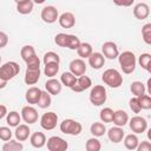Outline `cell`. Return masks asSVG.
<instances>
[{
  "instance_id": "obj_10",
  "label": "cell",
  "mask_w": 151,
  "mask_h": 151,
  "mask_svg": "<svg viewBox=\"0 0 151 151\" xmlns=\"http://www.w3.org/2000/svg\"><path fill=\"white\" fill-rule=\"evenodd\" d=\"M21 118L24 119L25 123L27 124H34L38 122L39 119V114H38V111L33 107V106H24L21 109Z\"/></svg>"
},
{
  "instance_id": "obj_14",
  "label": "cell",
  "mask_w": 151,
  "mask_h": 151,
  "mask_svg": "<svg viewBox=\"0 0 151 151\" xmlns=\"http://www.w3.org/2000/svg\"><path fill=\"white\" fill-rule=\"evenodd\" d=\"M40 67H27L26 72H25V83L27 85H34L38 83V80L40 79Z\"/></svg>"
},
{
  "instance_id": "obj_19",
  "label": "cell",
  "mask_w": 151,
  "mask_h": 151,
  "mask_svg": "<svg viewBox=\"0 0 151 151\" xmlns=\"http://www.w3.org/2000/svg\"><path fill=\"white\" fill-rule=\"evenodd\" d=\"M45 88H46V91H47L51 96H57V94H59V93L61 92L63 84H61L59 80H57V79H54V78H51V79H48V80L45 83Z\"/></svg>"
},
{
  "instance_id": "obj_6",
  "label": "cell",
  "mask_w": 151,
  "mask_h": 151,
  "mask_svg": "<svg viewBox=\"0 0 151 151\" xmlns=\"http://www.w3.org/2000/svg\"><path fill=\"white\" fill-rule=\"evenodd\" d=\"M46 145H47V150H50V151H65L68 147L67 142L59 136L50 137L46 140Z\"/></svg>"
},
{
  "instance_id": "obj_11",
  "label": "cell",
  "mask_w": 151,
  "mask_h": 151,
  "mask_svg": "<svg viewBox=\"0 0 151 151\" xmlns=\"http://www.w3.org/2000/svg\"><path fill=\"white\" fill-rule=\"evenodd\" d=\"M92 86V80L90 77L83 74L80 77H77V80L74 83V85L71 87V90L73 92H83L87 88H90Z\"/></svg>"
},
{
  "instance_id": "obj_15",
  "label": "cell",
  "mask_w": 151,
  "mask_h": 151,
  "mask_svg": "<svg viewBox=\"0 0 151 151\" xmlns=\"http://www.w3.org/2000/svg\"><path fill=\"white\" fill-rule=\"evenodd\" d=\"M88 59V64L93 70H100L104 65H105V57L103 55V53L99 52H92L91 55L87 58Z\"/></svg>"
},
{
  "instance_id": "obj_20",
  "label": "cell",
  "mask_w": 151,
  "mask_h": 151,
  "mask_svg": "<svg viewBox=\"0 0 151 151\" xmlns=\"http://www.w3.org/2000/svg\"><path fill=\"white\" fill-rule=\"evenodd\" d=\"M29 134H31V130H29L28 125H26V124H19L18 126H15L14 136H15L17 140L24 142V140L28 139Z\"/></svg>"
},
{
  "instance_id": "obj_53",
  "label": "cell",
  "mask_w": 151,
  "mask_h": 151,
  "mask_svg": "<svg viewBox=\"0 0 151 151\" xmlns=\"http://www.w3.org/2000/svg\"><path fill=\"white\" fill-rule=\"evenodd\" d=\"M0 64H1V55H0Z\"/></svg>"
},
{
  "instance_id": "obj_8",
  "label": "cell",
  "mask_w": 151,
  "mask_h": 151,
  "mask_svg": "<svg viewBox=\"0 0 151 151\" xmlns=\"http://www.w3.org/2000/svg\"><path fill=\"white\" fill-rule=\"evenodd\" d=\"M129 125H130L131 131H132L133 133H136V134H137V133H143V132H145L146 129H147V122H146V119L143 118V117H139V116L132 117V118L130 119Z\"/></svg>"
},
{
  "instance_id": "obj_18",
  "label": "cell",
  "mask_w": 151,
  "mask_h": 151,
  "mask_svg": "<svg viewBox=\"0 0 151 151\" xmlns=\"http://www.w3.org/2000/svg\"><path fill=\"white\" fill-rule=\"evenodd\" d=\"M133 15L138 20H144L150 15V7L145 2H139L133 8Z\"/></svg>"
},
{
  "instance_id": "obj_52",
  "label": "cell",
  "mask_w": 151,
  "mask_h": 151,
  "mask_svg": "<svg viewBox=\"0 0 151 151\" xmlns=\"http://www.w3.org/2000/svg\"><path fill=\"white\" fill-rule=\"evenodd\" d=\"M15 4H19V2H22V1H26V0H14Z\"/></svg>"
},
{
  "instance_id": "obj_16",
  "label": "cell",
  "mask_w": 151,
  "mask_h": 151,
  "mask_svg": "<svg viewBox=\"0 0 151 151\" xmlns=\"http://www.w3.org/2000/svg\"><path fill=\"white\" fill-rule=\"evenodd\" d=\"M58 21L63 28H72L76 25V17L72 12H64L58 18Z\"/></svg>"
},
{
  "instance_id": "obj_49",
  "label": "cell",
  "mask_w": 151,
  "mask_h": 151,
  "mask_svg": "<svg viewBox=\"0 0 151 151\" xmlns=\"http://www.w3.org/2000/svg\"><path fill=\"white\" fill-rule=\"evenodd\" d=\"M7 114V107L5 105H0V119H2Z\"/></svg>"
},
{
  "instance_id": "obj_47",
  "label": "cell",
  "mask_w": 151,
  "mask_h": 151,
  "mask_svg": "<svg viewBox=\"0 0 151 151\" xmlns=\"http://www.w3.org/2000/svg\"><path fill=\"white\" fill-rule=\"evenodd\" d=\"M133 2L134 0H113V4L120 7H130Z\"/></svg>"
},
{
  "instance_id": "obj_29",
  "label": "cell",
  "mask_w": 151,
  "mask_h": 151,
  "mask_svg": "<svg viewBox=\"0 0 151 151\" xmlns=\"http://www.w3.org/2000/svg\"><path fill=\"white\" fill-rule=\"evenodd\" d=\"M90 131H91V133L94 136V137H101V136H104L105 133H106V127H105V125L103 124V123H100V122H94L92 125H91V127H90Z\"/></svg>"
},
{
  "instance_id": "obj_30",
  "label": "cell",
  "mask_w": 151,
  "mask_h": 151,
  "mask_svg": "<svg viewBox=\"0 0 151 151\" xmlns=\"http://www.w3.org/2000/svg\"><path fill=\"white\" fill-rule=\"evenodd\" d=\"M20 120H21V116L19 114V112H17V111H11L9 113L7 112V114H6V122H7V124L9 126H12V127L18 126L20 124Z\"/></svg>"
},
{
  "instance_id": "obj_39",
  "label": "cell",
  "mask_w": 151,
  "mask_h": 151,
  "mask_svg": "<svg viewBox=\"0 0 151 151\" xmlns=\"http://www.w3.org/2000/svg\"><path fill=\"white\" fill-rule=\"evenodd\" d=\"M42 63H44V65L50 64V63H58V64H60V57L58 55V53L50 51V52H46L44 54Z\"/></svg>"
},
{
  "instance_id": "obj_3",
  "label": "cell",
  "mask_w": 151,
  "mask_h": 151,
  "mask_svg": "<svg viewBox=\"0 0 151 151\" xmlns=\"http://www.w3.org/2000/svg\"><path fill=\"white\" fill-rule=\"evenodd\" d=\"M90 101L94 106H101L107 99L106 88L103 85H94L90 91Z\"/></svg>"
},
{
  "instance_id": "obj_7",
  "label": "cell",
  "mask_w": 151,
  "mask_h": 151,
  "mask_svg": "<svg viewBox=\"0 0 151 151\" xmlns=\"http://www.w3.org/2000/svg\"><path fill=\"white\" fill-rule=\"evenodd\" d=\"M57 124H58V114L52 111L44 113L40 118V126L46 131L53 130L57 126Z\"/></svg>"
},
{
  "instance_id": "obj_44",
  "label": "cell",
  "mask_w": 151,
  "mask_h": 151,
  "mask_svg": "<svg viewBox=\"0 0 151 151\" xmlns=\"http://www.w3.org/2000/svg\"><path fill=\"white\" fill-rule=\"evenodd\" d=\"M66 37H67L66 33H58V34L54 37V42H55L58 46H60V47H65Z\"/></svg>"
},
{
  "instance_id": "obj_25",
  "label": "cell",
  "mask_w": 151,
  "mask_h": 151,
  "mask_svg": "<svg viewBox=\"0 0 151 151\" xmlns=\"http://www.w3.org/2000/svg\"><path fill=\"white\" fill-rule=\"evenodd\" d=\"M33 6H34V2L32 0H26V1L17 4V11L20 14L26 15V14H29L33 11Z\"/></svg>"
},
{
  "instance_id": "obj_1",
  "label": "cell",
  "mask_w": 151,
  "mask_h": 151,
  "mask_svg": "<svg viewBox=\"0 0 151 151\" xmlns=\"http://www.w3.org/2000/svg\"><path fill=\"white\" fill-rule=\"evenodd\" d=\"M117 58H118L120 68L125 74H131L134 72L136 65H137V59H136V55L133 52L124 51L120 54H118Z\"/></svg>"
},
{
  "instance_id": "obj_51",
  "label": "cell",
  "mask_w": 151,
  "mask_h": 151,
  "mask_svg": "<svg viewBox=\"0 0 151 151\" xmlns=\"http://www.w3.org/2000/svg\"><path fill=\"white\" fill-rule=\"evenodd\" d=\"M34 4H38V5H40V4H44L46 0H32Z\"/></svg>"
},
{
  "instance_id": "obj_41",
  "label": "cell",
  "mask_w": 151,
  "mask_h": 151,
  "mask_svg": "<svg viewBox=\"0 0 151 151\" xmlns=\"http://www.w3.org/2000/svg\"><path fill=\"white\" fill-rule=\"evenodd\" d=\"M142 37L146 45H151V24H145L142 27Z\"/></svg>"
},
{
  "instance_id": "obj_34",
  "label": "cell",
  "mask_w": 151,
  "mask_h": 151,
  "mask_svg": "<svg viewBox=\"0 0 151 151\" xmlns=\"http://www.w3.org/2000/svg\"><path fill=\"white\" fill-rule=\"evenodd\" d=\"M37 53H35V50H34V47L32 46V45H25V46H22L21 47V50H20V55H21V58H22V60L26 63L29 58H32L33 55H35Z\"/></svg>"
},
{
  "instance_id": "obj_27",
  "label": "cell",
  "mask_w": 151,
  "mask_h": 151,
  "mask_svg": "<svg viewBox=\"0 0 151 151\" xmlns=\"http://www.w3.org/2000/svg\"><path fill=\"white\" fill-rule=\"evenodd\" d=\"M76 80H77V77L72 73V72H64L63 74H61V77H60V83L64 85V86H66V87H68V88H71L73 85H74V83H76Z\"/></svg>"
},
{
  "instance_id": "obj_5",
  "label": "cell",
  "mask_w": 151,
  "mask_h": 151,
  "mask_svg": "<svg viewBox=\"0 0 151 151\" xmlns=\"http://www.w3.org/2000/svg\"><path fill=\"white\" fill-rule=\"evenodd\" d=\"M20 72V66L15 61H7L0 66V78L8 81Z\"/></svg>"
},
{
  "instance_id": "obj_28",
  "label": "cell",
  "mask_w": 151,
  "mask_h": 151,
  "mask_svg": "<svg viewBox=\"0 0 151 151\" xmlns=\"http://www.w3.org/2000/svg\"><path fill=\"white\" fill-rule=\"evenodd\" d=\"M138 63L143 70L146 72H151V54L150 53H142L138 58Z\"/></svg>"
},
{
  "instance_id": "obj_42",
  "label": "cell",
  "mask_w": 151,
  "mask_h": 151,
  "mask_svg": "<svg viewBox=\"0 0 151 151\" xmlns=\"http://www.w3.org/2000/svg\"><path fill=\"white\" fill-rule=\"evenodd\" d=\"M12 136H13V133H12V131H11L9 127H7V126H0V139L1 140L7 142V140L12 139Z\"/></svg>"
},
{
  "instance_id": "obj_46",
  "label": "cell",
  "mask_w": 151,
  "mask_h": 151,
  "mask_svg": "<svg viewBox=\"0 0 151 151\" xmlns=\"http://www.w3.org/2000/svg\"><path fill=\"white\" fill-rule=\"evenodd\" d=\"M136 150H138V151H150L151 150V144H150V142L144 140L142 143H138Z\"/></svg>"
},
{
  "instance_id": "obj_40",
  "label": "cell",
  "mask_w": 151,
  "mask_h": 151,
  "mask_svg": "<svg viewBox=\"0 0 151 151\" xmlns=\"http://www.w3.org/2000/svg\"><path fill=\"white\" fill-rule=\"evenodd\" d=\"M137 100L142 107V110H150L151 109V97L149 94H142L137 97Z\"/></svg>"
},
{
  "instance_id": "obj_2",
  "label": "cell",
  "mask_w": 151,
  "mask_h": 151,
  "mask_svg": "<svg viewBox=\"0 0 151 151\" xmlns=\"http://www.w3.org/2000/svg\"><path fill=\"white\" fill-rule=\"evenodd\" d=\"M101 80L107 86L112 88H117L123 84V76L116 68H107L101 74Z\"/></svg>"
},
{
  "instance_id": "obj_45",
  "label": "cell",
  "mask_w": 151,
  "mask_h": 151,
  "mask_svg": "<svg viewBox=\"0 0 151 151\" xmlns=\"http://www.w3.org/2000/svg\"><path fill=\"white\" fill-rule=\"evenodd\" d=\"M26 65H27V67H40V59H39V57L37 54L33 55L32 58H29L26 61Z\"/></svg>"
},
{
  "instance_id": "obj_17",
  "label": "cell",
  "mask_w": 151,
  "mask_h": 151,
  "mask_svg": "<svg viewBox=\"0 0 151 151\" xmlns=\"http://www.w3.org/2000/svg\"><path fill=\"white\" fill-rule=\"evenodd\" d=\"M125 133H124V130L122 126H113L111 129L107 130V137L112 142V143H120L123 142V138H124Z\"/></svg>"
},
{
  "instance_id": "obj_4",
  "label": "cell",
  "mask_w": 151,
  "mask_h": 151,
  "mask_svg": "<svg viewBox=\"0 0 151 151\" xmlns=\"http://www.w3.org/2000/svg\"><path fill=\"white\" fill-rule=\"evenodd\" d=\"M59 127L63 133L70 136H78L83 131V125L74 119H64Z\"/></svg>"
},
{
  "instance_id": "obj_33",
  "label": "cell",
  "mask_w": 151,
  "mask_h": 151,
  "mask_svg": "<svg viewBox=\"0 0 151 151\" xmlns=\"http://www.w3.org/2000/svg\"><path fill=\"white\" fill-rule=\"evenodd\" d=\"M80 39L74 35V34H67L66 37V44H65V47L72 50V51H76L78 48V46L80 45Z\"/></svg>"
},
{
  "instance_id": "obj_13",
  "label": "cell",
  "mask_w": 151,
  "mask_h": 151,
  "mask_svg": "<svg viewBox=\"0 0 151 151\" xmlns=\"http://www.w3.org/2000/svg\"><path fill=\"white\" fill-rule=\"evenodd\" d=\"M68 67H70V72H72L76 77H80V76L85 74V72H86V64H85L84 59H81V58L73 59L70 63Z\"/></svg>"
},
{
  "instance_id": "obj_31",
  "label": "cell",
  "mask_w": 151,
  "mask_h": 151,
  "mask_svg": "<svg viewBox=\"0 0 151 151\" xmlns=\"http://www.w3.org/2000/svg\"><path fill=\"white\" fill-rule=\"evenodd\" d=\"M51 103H52V98H51V94L47 92V91H41V94H40V98L38 100V106L40 109H47L51 106Z\"/></svg>"
},
{
  "instance_id": "obj_12",
  "label": "cell",
  "mask_w": 151,
  "mask_h": 151,
  "mask_svg": "<svg viewBox=\"0 0 151 151\" xmlns=\"http://www.w3.org/2000/svg\"><path fill=\"white\" fill-rule=\"evenodd\" d=\"M101 51H103V55L107 59H116L119 54V51H118V46L116 45V42L113 41H106L101 46Z\"/></svg>"
},
{
  "instance_id": "obj_21",
  "label": "cell",
  "mask_w": 151,
  "mask_h": 151,
  "mask_svg": "<svg viewBox=\"0 0 151 151\" xmlns=\"http://www.w3.org/2000/svg\"><path fill=\"white\" fill-rule=\"evenodd\" d=\"M40 94H41V90L37 86H32L26 91L25 99L28 104H37L40 98Z\"/></svg>"
},
{
  "instance_id": "obj_38",
  "label": "cell",
  "mask_w": 151,
  "mask_h": 151,
  "mask_svg": "<svg viewBox=\"0 0 151 151\" xmlns=\"http://www.w3.org/2000/svg\"><path fill=\"white\" fill-rule=\"evenodd\" d=\"M99 118H100V120L103 123H112V119H113V110L111 107H104L100 111Z\"/></svg>"
},
{
  "instance_id": "obj_43",
  "label": "cell",
  "mask_w": 151,
  "mask_h": 151,
  "mask_svg": "<svg viewBox=\"0 0 151 151\" xmlns=\"http://www.w3.org/2000/svg\"><path fill=\"white\" fill-rule=\"evenodd\" d=\"M129 106H130V109L132 110V112H134V113H139V112L142 111V107H140V105H139V103H138V100H137V97H133V98L130 99Z\"/></svg>"
},
{
  "instance_id": "obj_35",
  "label": "cell",
  "mask_w": 151,
  "mask_h": 151,
  "mask_svg": "<svg viewBox=\"0 0 151 151\" xmlns=\"http://www.w3.org/2000/svg\"><path fill=\"white\" fill-rule=\"evenodd\" d=\"M130 90H131V92H132V94H133L134 97L142 96V94H144L145 91H146L145 85H144L142 81H138V80H137V81H132Z\"/></svg>"
},
{
  "instance_id": "obj_37",
  "label": "cell",
  "mask_w": 151,
  "mask_h": 151,
  "mask_svg": "<svg viewBox=\"0 0 151 151\" xmlns=\"http://www.w3.org/2000/svg\"><path fill=\"white\" fill-rule=\"evenodd\" d=\"M85 149L87 151H99L101 149V144L97 139V137H92V138L87 139V142L85 144Z\"/></svg>"
},
{
  "instance_id": "obj_36",
  "label": "cell",
  "mask_w": 151,
  "mask_h": 151,
  "mask_svg": "<svg viewBox=\"0 0 151 151\" xmlns=\"http://www.w3.org/2000/svg\"><path fill=\"white\" fill-rule=\"evenodd\" d=\"M58 72H59V64L58 63H50V64L45 65L44 73L48 78H53Z\"/></svg>"
},
{
  "instance_id": "obj_9",
  "label": "cell",
  "mask_w": 151,
  "mask_h": 151,
  "mask_svg": "<svg viewBox=\"0 0 151 151\" xmlns=\"http://www.w3.org/2000/svg\"><path fill=\"white\" fill-rule=\"evenodd\" d=\"M41 19L46 24H53L58 20L59 18V13L58 9L54 6H46L41 9V14H40Z\"/></svg>"
},
{
  "instance_id": "obj_22",
  "label": "cell",
  "mask_w": 151,
  "mask_h": 151,
  "mask_svg": "<svg viewBox=\"0 0 151 151\" xmlns=\"http://www.w3.org/2000/svg\"><path fill=\"white\" fill-rule=\"evenodd\" d=\"M113 124L117 126H125L129 122V114L124 111V110H117L113 111V119H112Z\"/></svg>"
},
{
  "instance_id": "obj_23",
  "label": "cell",
  "mask_w": 151,
  "mask_h": 151,
  "mask_svg": "<svg viewBox=\"0 0 151 151\" xmlns=\"http://www.w3.org/2000/svg\"><path fill=\"white\" fill-rule=\"evenodd\" d=\"M29 142L33 147L40 149L46 144V136L42 132H34L29 137Z\"/></svg>"
},
{
  "instance_id": "obj_50",
  "label": "cell",
  "mask_w": 151,
  "mask_h": 151,
  "mask_svg": "<svg viewBox=\"0 0 151 151\" xmlns=\"http://www.w3.org/2000/svg\"><path fill=\"white\" fill-rule=\"evenodd\" d=\"M6 85H7V81H6V80H4L2 78H0V90H1V88H5V87H6Z\"/></svg>"
},
{
  "instance_id": "obj_48",
  "label": "cell",
  "mask_w": 151,
  "mask_h": 151,
  "mask_svg": "<svg viewBox=\"0 0 151 151\" xmlns=\"http://www.w3.org/2000/svg\"><path fill=\"white\" fill-rule=\"evenodd\" d=\"M8 44V37L5 32H1L0 31V48L5 47L6 45Z\"/></svg>"
},
{
  "instance_id": "obj_24",
  "label": "cell",
  "mask_w": 151,
  "mask_h": 151,
  "mask_svg": "<svg viewBox=\"0 0 151 151\" xmlns=\"http://www.w3.org/2000/svg\"><path fill=\"white\" fill-rule=\"evenodd\" d=\"M124 140V146L127 149V150H136L137 149V145L139 143L138 140V137L136 133H131V134H127V136H124L123 138Z\"/></svg>"
},
{
  "instance_id": "obj_26",
  "label": "cell",
  "mask_w": 151,
  "mask_h": 151,
  "mask_svg": "<svg viewBox=\"0 0 151 151\" xmlns=\"http://www.w3.org/2000/svg\"><path fill=\"white\" fill-rule=\"evenodd\" d=\"M93 52L92 46L88 42H80V45L77 48V53L81 59H86L91 55V53Z\"/></svg>"
},
{
  "instance_id": "obj_32",
  "label": "cell",
  "mask_w": 151,
  "mask_h": 151,
  "mask_svg": "<svg viewBox=\"0 0 151 151\" xmlns=\"http://www.w3.org/2000/svg\"><path fill=\"white\" fill-rule=\"evenodd\" d=\"M24 149L22 143L18 142V140H7L4 145H2V150L4 151H21Z\"/></svg>"
}]
</instances>
